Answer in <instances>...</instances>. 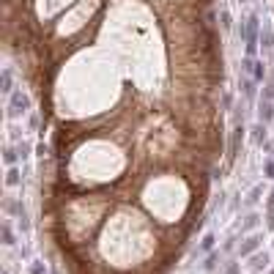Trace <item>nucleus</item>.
<instances>
[{"instance_id":"nucleus-1","label":"nucleus","mask_w":274,"mask_h":274,"mask_svg":"<svg viewBox=\"0 0 274 274\" xmlns=\"http://www.w3.org/2000/svg\"><path fill=\"white\" fill-rule=\"evenodd\" d=\"M258 247H260V236H250V239L239 247V258H250V255L258 250Z\"/></svg>"},{"instance_id":"nucleus-2","label":"nucleus","mask_w":274,"mask_h":274,"mask_svg":"<svg viewBox=\"0 0 274 274\" xmlns=\"http://www.w3.org/2000/svg\"><path fill=\"white\" fill-rule=\"evenodd\" d=\"M20 181H22L20 170H17V167H11V170H8V176H6V186H17Z\"/></svg>"},{"instance_id":"nucleus-3","label":"nucleus","mask_w":274,"mask_h":274,"mask_svg":"<svg viewBox=\"0 0 274 274\" xmlns=\"http://www.w3.org/2000/svg\"><path fill=\"white\" fill-rule=\"evenodd\" d=\"M252 137H255V143H258V145H263V143H266V129L258 123V126L252 129Z\"/></svg>"},{"instance_id":"nucleus-4","label":"nucleus","mask_w":274,"mask_h":274,"mask_svg":"<svg viewBox=\"0 0 274 274\" xmlns=\"http://www.w3.org/2000/svg\"><path fill=\"white\" fill-rule=\"evenodd\" d=\"M274 113H272V104H260V121H272Z\"/></svg>"},{"instance_id":"nucleus-5","label":"nucleus","mask_w":274,"mask_h":274,"mask_svg":"<svg viewBox=\"0 0 274 274\" xmlns=\"http://www.w3.org/2000/svg\"><path fill=\"white\" fill-rule=\"evenodd\" d=\"M217 258H219V252H211V255H208V258H206V263H203V269H206V272H211V269H214V263H217Z\"/></svg>"},{"instance_id":"nucleus-6","label":"nucleus","mask_w":274,"mask_h":274,"mask_svg":"<svg viewBox=\"0 0 274 274\" xmlns=\"http://www.w3.org/2000/svg\"><path fill=\"white\" fill-rule=\"evenodd\" d=\"M3 239H6V247H14V236H11V228L3 225Z\"/></svg>"},{"instance_id":"nucleus-7","label":"nucleus","mask_w":274,"mask_h":274,"mask_svg":"<svg viewBox=\"0 0 274 274\" xmlns=\"http://www.w3.org/2000/svg\"><path fill=\"white\" fill-rule=\"evenodd\" d=\"M211 247H214V236L208 233V236L203 239V244H200V250H211Z\"/></svg>"},{"instance_id":"nucleus-8","label":"nucleus","mask_w":274,"mask_h":274,"mask_svg":"<svg viewBox=\"0 0 274 274\" xmlns=\"http://www.w3.org/2000/svg\"><path fill=\"white\" fill-rule=\"evenodd\" d=\"M6 162H8V164L17 162V154H14V148H6Z\"/></svg>"},{"instance_id":"nucleus-9","label":"nucleus","mask_w":274,"mask_h":274,"mask_svg":"<svg viewBox=\"0 0 274 274\" xmlns=\"http://www.w3.org/2000/svg\"><path fill=\"white\" fill-rule=\"evenodd\" d=\"M258 195H260V186H255V189L250 192V198H247V203H255V200H258Z\"/></svg>"},{"instance_id":"nucleus-10","label":"nucleus","mask_w":274,"mask_h":274,"mask_svg":"<svg viewBox=\"0 0 274 274\" xmlns=\"http://www.w3.org/2000/svg\"><path fill=\"white\" fill-rule=\"evenodd\" d=\"M255 222H258V214H252V217L244 222V230H250V228H255Z\"/></svg>"},{"instance_id":"nucleus-11","label":"nucleus","mask_w":274,"mask_h":274,"mask_svg":"<svg viewBox=\"0 0 274 274\" xmlns=\"http://www.w3.org/2000/svg\"><path fill=\"white\" fill-rule=\"evenodd\" d=\"M266 178H274V159L266 162Z\"/></svg>"},{"instance_id":"nucleus-12","label":"nucleus","mask_w":274,"mask_h":274,"mask_svg":"<svg viewBox=\"0 0 274 274\" xmlns=\"http://www.w3.org/2000/svg\"><path fill=\"white\" fill-rule=\"evenodd\" d=\"M47 272V269L41 266V263H33V266H30V274H44Z\"/></svg>"},{"instance_id":"nucleus-13","label":"nucleus","mask_w":274,"mask_h":274,"mask_svg":"<svg viewBox=\"0 0 274 274\" xmlns=\"http://www.w3.org/2000/svg\"><path fill=\"white\" fill-rule=\"evenodd\" d=\"M269 230H274V208H272V217H269Z\"/></svg>"},{"instance_id":"nucleus-14","label":"nucleus","mask_w":274,"mask_h":274,"mask_svg":"<svg viewBox=\"0 0 274 274\" xmlns=\"http://www.w3.org/2000/svg\"><path fill=\"white\" fill-rule=\"evenodd\" d=\"M228 274H239V266H236V263H233V266L228 269Z\"/></svg>"},{"instance_id":"nucleus-15","label":"nucleus","mask_w":274,"mask_h":274,"mask_svg":"<svg viewBox=\"0 0 274 274\" xmlns=\"http://www.w3.org/2000/svg\"><path fill=\"white\" fill-rule=\"evenodd\" d=\"M269 208H274V189H272V200H269Z\"/></svg>"}]
</instances>
